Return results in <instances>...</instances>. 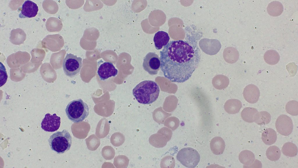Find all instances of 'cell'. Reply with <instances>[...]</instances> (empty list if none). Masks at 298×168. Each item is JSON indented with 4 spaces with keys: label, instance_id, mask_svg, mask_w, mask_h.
<instances>
[{
    "label": "cell",
    "instance_id": "obj_15",
    "mask_svg": "<svg viewBox=\"0 0 298 168\" xmlns=\"http://www.w3.org/2000/svg\"><path fill=\"white\" fill-rule=\"evenodd\" d=\"M242 107L241 102L237 99H232L226 101L224 105L225 111L228 113L235 114L239 112Z\"/></svg>",
    "mask_w": 298,
    "mask_h": 168
},
{
    "label": "cell",
    "instance_id": "obj_1",
    "mask_svg": "<svg viewBox=\"0 0 298 168\" xmlns=\"http://www.w3.org/2000/svg\"><path fill=\"white\" fill-rule=\"evenodd\" d=\"M160 69L164 77L181 83L191 77L200 62V50L195 42L172 41L160 52Z\"/></svg>",
    "mask_w": 298,
    "mask_h": 168
},
{
    "label": "cell",
    "instance_id": "obj_24",
    "mask_svg": "<svg viewBox=\"0 0 298 168\" xmlns=\"http://www.w3.org/2000/svg\"><path fill=\"white\" fill-rule=\"evenodd\" d=\"M267 158L272 161H276L280 158L281 151L279 148L275 146H269L267 149L266 153Z\"/></svg>",
    "mask_w": 298,
    "mask_h": 168
},
{
    "label": "cell",
    "instance_id": "obj_13",
    "mask_svg": "<svg viewBox=\"0 0 298 168\" xmlns=\"http://www.w3.org/2000/svg\"><path fill=\"white\" fill-rule=\"evenodd\" d=\"M170 37L168 34L164 31H159L156 33L153 38L156 49L159 50L166 46L169 42Z\"/></svg>",
    "mask_w": 298,
    "mask_h": 168
},
{
    "label": "cell",
    "instance_id": "obj_19",
    "mask_svg": "<svg viewBox=\"0 0 298 168\" xmlns=\"http://www.w3.org/2000/svg\"><path fill=\"white\" fill-rule=\"evenodd\" d=\"M258 112L255 108L251 107H247L242 111L241 115L243 120L247 122L253 123L254 121L255 116Z\"/></svg>",
    "mask_w": 298,
    "mask_h": 168
},
{
    "label": "cell",
    "instance_id": "obj_7",
    "mask_svg": "<svg viewBox=\"0 0 298 168\" xmlns=\"http://www.w3.org/2000/svg\"><path fill=\"white\" fill-rule=\"evenodd\" d=\"M160 65V58L155 52H148L143 59V68L150 75L157 74Z\"/></svg>",
    "mask_w": 298,
    "mask_h": 168
},
{
    "label": "cell",
    "instance_id": "obj_12",
    "mask_svg": "<svg viewBox=\"0 0 298 168\" xmlns=\"http://www.w3.org/2000/svg\"><path fill=\"white\" fill-rule=\"evenodd\" d=\"M243 93L245 99L251 104L257 102L260 96V91L258 88L253 84L246 86L244 89Z\"/></svg>",
    "mask_w": 298,
    "mask_h": 168
},
{
    "label": "cell",
    "instance_id": "obj_6",
    "mask_svg": "<svg viewBox=\"0 0 298 168\" xmlns=\"http://www.w3.org/2000/svg\"><path fill=\"white\" fill-rule=\"evenodd\" d=\"M82 59L71 54H67L64 59L63 67L65 74L70 78L75 76L82 67Z\"/></svg>",
    "mask_w": 298,
    "mask_h": 168
},
{
    "label": "cell",
    "instance_id": "obj_9",
    "mask_svg": "<svg viewBox=\"0 0 298 168\" xmlns=\"http://www.w3.org/2000/svg\"><path fill=\"white\" fill-rule=\"evenodd\" d=\"M61 118L55 113L52 115L46 114L41 123V127L45 131L54 132L59 128L61 125Z\"/></svg>",
    "mask_w": 298,
    "mask_h": 168
},
{
    "label": "cell",
    "instance_id": "obj_10",
    "mask_svg": "<svg viewBox=\"0 0 298 168\" xmlns=\"http://www.w3.org/2000/svg\"><path fill=\"white\" fill-rule=\"evenodd\" d=\"M97 72L100 80H105L112 76L115 77L118 71L112 63L105 62L100 66Z\"/></svg>",
    "mask_w": 298,
    "mask_h": 168
},
{
    "label": "cell",
    "instance_id": "obj_20",
    "mask_svg": "<svg viewBox=\"0 0 298 168\" xmlns=\"http://www.w3.org/2000/svg\"><path fill=\"white\" fill-rule=\"evenodd\" d=\"M240 162L243 164L248 165L252 164L254 161L255 155L250 150H245L242 151L239 155Z\"/></svg>",
    "mask_w": 298,
    "mask_h": 168
},
{
    "label": "cell",
    "instance_id": "obj_11",
    "mask_svg": "<svg viewBox=\"0 0 298 168\" xmlns=\"http://www.w3.org/2000/svg\"><path fill=\"white\" fill-rule=\"evenodd\" d=\"M38 11V7L36 3L31 0H26L22 4L19 16L21 18H33L37 14Z\"/></svg>",
    "mask_w": 298,
    "mask_h": 168
},
{
    "label": "cell",
    "instance_id": "obj_25",
    "mask_svg": "<svg viewBox=\"0 0 298 168\" xmlns=\"http://www.w3.org/2000/svg\"><path fill=\"white\" fill-rule=\"evenodd\" d=\"M226 53V55H224V57L226 62L229 63H233L236 62L239 58V53L236 49L234 48H231Z\"/></svg>",
    "mask_w": 298,
    "mask_h": 168
},
{
    "label": "cell",
    "instance_id": "obj_5",
    "mask_svg": "<svg viewBox=\"0 0 298 168\" xmlns=\"http://www.w3.org/2000/svg\"><path fill=\"white\" fill-rule=\"evenodd\" d=\"M176 158L186 167L193 168L198 164L200 157L196 150L191 147H187L181 149L178 152Z\"/></svg>",
    "mask_w": 298,
    "mask_h": 168
},
{
    "label": "cell",
    "instance_id": "obj_26",
    "mask_svg": "<svg viewBox=\"0 0 298 168\" xmlns=\"http://www.w3.org/2000/svg\"><path fill=\"white\" fill-rule=\"evenodd\" d=\"M285 110L288 114L293 116H296L298 115V102L295 100H291L288 102L285 106Z\"/></svg>",
    "mask_w": 298,
    "mask_h": 168
},
{
    "label": "cell",
    "instance_id": "obj_21",
    "mask_svg": "<svg viewBox=\"0 0 298 168\" xmlns=\"http://www.w3.org/2000/svg\"><path fill=\"white\" fill-rule=\"evenodd\" d=\"M264 58L265 62L270 65H275L280 60V57L279 53L274 50L267 51L265 53Z\"/></svg>",
    "mask_w": 298,
    "mask_h": 168
},
{
    "label": "cell",
    "instance_id": "obj_4",
    "mask_svg": "<svg viewBox=\"0 0 298 168\" xmlns=\"http://www.w3.org/2000/svg\"><path fill=\"white\" fill-rule=\"evenodd\" d=\"M48 142L52 150L58 154H62L69 150L72 144V137L65 130L58 131L51 135Z\"/></svg>",
    "mask_w": 298,
    "mask_h": 168
},
{
    "label": "cell",
    "instance_id": "obj_17",
    "mask_svg": "<svg viewBox=\"0 0 298 168\" xmlns=\"http://www.w3.org/2000/svg\"><path fill=\"white\" fill-rule=\"evenodd\" d=\"M283 10L282 4L278 1H273L269 3L267 7L268 13L270 15L276 17L280 15Z\"/></svg>",
    "mask_w": 298,
    "mask_h": 168
},
{
    "label": "cell",
    "instance_id": "obj_2",
    "mask_svg": "<svg viewBox=\"0 0 298 168\" xmlns=\"http://www.w3.org/2000/svg\"><path fill=\"white\" fill-rule=\"evenodd\" d=\"M160 91L159 86L156 82L145 80L141 82L134 88L132 94L139 103L149 104L157 100Z\"/></svg>",
    "mask_w": 298,
    "mask_h": 168
},
{
    "label": "cell",
    "instance_id": "obj_8",
    "mask_svg": "<svg viewBox=\"0 0 298 168\" xmlns=\"http://www.w3.org/2000/svg\"><path fill=\"white\" fill-rule=\"evenodd\" d=\"M277 132L282 135L286 136L291 134L293 129L291 119L288 116L282 114L277 118L275 123Z\"/></svg>",
    "mask_w": 298,
    "mask_h": 168
},
{
    "label": "cell",
    "instance_id": "obj_3",
    "mask_svg": "<svg viewBox=\"0 0 298 168\" xmlns=\"http://www.w3.org/2000/svg\"><path fill=\"white\" fill-rule=\"evenodd\" d=\"M65 111L70 120L74 123H78L87 117L89 114V108L87 104L79 98L69 102Z\"/></svg>",
    "mask_w": 298,
    "mask_h": 168
},
{
    "label": "cell",
    "instance_id": "obj_16",
    "mask_svg": "<svg viewBox=\"0 0 298 168\" xmlns=\"http://www.w3.org/2000/svg\"><path fill=\"white\" fill-rule=\"evenodd\" d=\"M277 138L276 132L271 128H267L262 133V139L266 144L272 145L276 141Z\"/></svg>",
    "mask_w": 298,
    "mask_h": 168
},
{
    "label": "cell",
    "instance_id": "obj_22",
    "mask_svg": "<svg viewBox=\"0 0 298 168\" xmlns=\"http://www.w3.org/2000/svg\"><path fill=\"white\" fill-rule=\"evenodd\" d=\"M271 120L270 114L267 112L262 111L258 112L256 115L254 121L259 125L268 124Z\"/></svg>",
    "mask_w": 298,
    "mask_h": 168
},
{
    "label": "cell",
    "instance_id": "obj_27",
    "mask_svg": "<svg viewBox=\"0 0 298 168\" xmlns=\"http://www.w3.org/2000/svg\"><path fill=\"white\" fill-rule=\"evenodd\" d=\"M1 87L3 85L6 83L7 78V74L4 66L1 62Z\"/></svg>",
    "mask_w": 298,
    "mask_h": 168
},
{
    "label": "cell",
    "instance_id": "obj_23",
    "mask_svg": "<svg viewBox=\"0 0 298 168\" xmlns=\"http://www.w3.org/2000/svg\"><path fill=\"white\" fill-rule=\"evenodd\" d=\"M281 151L284 155L290 157H293L297 155L298 149L295 144L291 142H287L283 145Z\"/></svg>",
    "mask_w": 298,
    "mask_h": 168
},
{
    "label": "cell",
    "instance_id": "obj_18",
    "mask_svg": "<svg viewBox=\"0 0 298 168\" xmlns=\"http://www.w3.org/2000/svg\"><path fill=\"white\" fill-rule=\"evenodd\" d=\"M212 83L215 88L218 90H222L226 88L228 86L229 80L225 76L218 75L214 77Z\"/></svg>",
    "mask_w": 298,
    "mask_h": 168
},
{
    "label": "cell",
    "instance_id": "obj_14",
    "mask_svg": "<svg viewBox=\"0 0 298 168\" xmlns=\"http://www.w3.org/2000/svg\"><path fill=\"white\" fill-rule=\"evenodd\" d=\"M210 146L212 151L214 154L219 155L223 153L225 148V143L221 137L216 136L211 140Z\"/></svg>",
    "mask_w": 298,
    "mask_h": 168
}]
</instances>
